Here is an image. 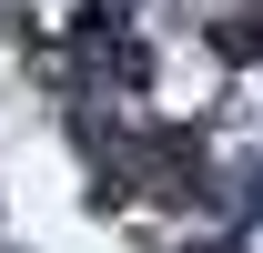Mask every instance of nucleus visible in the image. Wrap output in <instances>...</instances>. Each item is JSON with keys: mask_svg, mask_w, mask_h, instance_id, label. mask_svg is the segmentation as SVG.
<instances>
[{"mask_svg": "<svg viewBox=\"0 0 263 253\" xmlns=\"http://www.w3.org/2000/svg\"><path fill=\"white\" fill-rule=\"evenodd\" d=\"M182 253H243V243H233V233H213V243H182Z\"/></svg>", "mask_w": 263, "mask_h": 253, "instance_id": "obj_1", "label": "nucleus"}]
</instances>
